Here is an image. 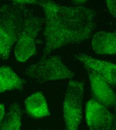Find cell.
<instances>
[{
	"label": "cell",
	"mask_w": 116,
	"mask_h": 130,
	"mask_svg": "<svg viewBox=\"0 0 116 130\" xmlns=\"http://www.w3.org/2000/svg\"><path fill=\"white\" fill-rule=\"evenodd\" d=\"M40 6L45 17L43 57L61 47L81 44L95 31L97 14L91 9L61 6L51 0L45 1Z\"/></svg>",
	"instance_id": "obj_1"
},
{
	"label": "cell",
	"mask_w": 116,
	"mask_h": 130,
	"mask_svg": "<svg viewBox=\"0 0 116 130\" xmlns=\"http://www.w3.org/2000/svg\"><path fill=\"white\" fill-rule=\"evenodd\" d=\"M33 12L27 5L4 4L0 7V58L7 60L26 17Z\"/></svg>",
	"instance_id": "obj_2"
},
{
	"label": "cell",
	"mask_w": 116,
	"mask_h": 130,
	"mask_svg": "<svg viewBox=\"0 0 116 130\" xmlns=\"http://www.w3.org/2000/svg\"><path fill=\"white\" fill-rule=\"evenodd\" d=\"M25 74L41 83L73 79L75 77V74L67 67L59 56L43 57L37 63L28 67Z\"/></svg>",
	"instance_id": "obj_3"
},
{
	"label": "cell",
	"mask_w": 116,
	"mask_h": 130,
	"mask_svg": "<svg viewBox=\"0 0 116 130\" xmlns=\"http://www.w3.org/2000/svg\"><path fill=\"white\" fill-rule=\"evenodd\" d=\"M45 19L31 13L25 19L15 47L18 61L25 62L37 53V40L41 32Z\"/></svg>",
	"instance_id": "obj_4"
},
{
	"label": "cell",
	"mask_w": 116,
	"mask_h": 130,
	"mask_svg": "<svg viewBox=\"0 0 116 130\" xmlns=\"http://www.w3.org/2000/svg\"><path fill=\"white\" fill-rule=\"evenodd\" d=\"M84 89L83 82L71 81L69 83L63 111L67 130H78L81 123Z\"/></svg>",
	"instance_id": "obj_5"
},
{
	"label": "cell",
	"mask_w": 116,
	"mask_h": 130,
	"mask_svg": "<svg viewBox=\"0 0 116 130\" xmlns=\"http://www.w3.org/2000/svg\"><path fill=\"white\" fill-rule=\"evenodd\" d=\"M86 119L91 130H113L114 128L115 120L114 115L106 106L95 99L87 103Z\"/></svg>",
	"instance_id": "obj_6"
},
{
	"label": "cell",
	"mask_w": 116,
	"mask_h": 130,
	"mask_svg": "<svg viewBox=\"0 0 116 130\" xmlns=\"http://www.w3.org/2000/svg\"><path fill=\"white\" fill-rule=\"evenodd\" d=\"M86 69L95 100L108 108L115 106L116 95L110 84L92 70L88 68Z\"/></svg>",
	"instance_id": "obj_7"
},
{
	"label": "cell",
	"mask_w": 116,
	"mask_h": 130,
	"mask_svg": "<svg viewBox=\"0 0 116 130\" xmlns=\"http://www.w3.org/2000/svg\"><path fill=\"white\" fill-rule=\"evenodd\" d=\"M75 57L83 63L85 67L94 71L110 85H116V65L109 62L93 58L82 53H78L75 56Z\"/></svg>",
	"instance_id": "obj_8"
},
{
	"label": "cell",
	"mask_w": 116,
	"mask_h": 130,
	"mask_svg": "<svg viewBox=\"0 0 116 130\" xmlns=\"http://www.w3.org/2000/svg\"><path fill=\"white\" fill-rule=\"evenodd\" d=\"M92 45L95 52L98 55H115L116 32L107 31L96 32L93 36Z\"/></svg>",
	"instance_id": "obj_9"
},
{
	"label": "cell",
	"mask_w": 116,
	"mask_h": 130,
	"mask_svg": "<svg viewBox=\"0 0 116 130\" xmlns=\"http://www.w3.org/2000/svg\"><path fill=\"white\" fill-rule=\"evenodd\" d=\"M25 105L27 113L33 118L41 119L50 115L46 99L40 92H37L28 98Z\"/></svg>",
	"instance_id": "obj_10"
},
{
	"label": "cell",
	"mask_w": 116,
	"mask_h": 130,
	"mask_svg": "<svg viewBox=\"0 0 116 130\" xmlns=\"http://www.w3.org/2000/svg\"><path fill=\"white\" fill-rule=\"evenodd\" d=\"M25 82L11 67H0V93L8 91L22 90Z\"/></svg>",
	"instance_id": "obj_11"
},
{
	"label": "cell",
	"mask_w": 116,
	"mask_h": 130,
	"mask_svg": "<svg viewBox=\"0 0 116 130\" xmlns=\"http://www.w3.org/2000/svg\"><path fill=\"white\" fill-rule=\"evenodd\" d=\"M22 109L18 104H12L8 113L4 118L0 130H20L22 126Z\"/></svg>",
	"instance_id": "obj_12"
},
{
	"label": "cell",
	"mask_w": 116,
	"mask_h": 130,
	"mask_svg": "<svg viewBox=\"0 0 116 130\" xmlns=\"http://www.w3.org/2000/svg\"><path fill=\"white\" fill-rule=\"evenodd\" d=\"M14 3L26 5H39V6L45 0H8Z\"/></svg>",
	"instance_id": "obj_13"
},
{
	"label": "cell",
	"mask_w": 116,
	"mask_h": 130,
	"mask_svg": "<svg viewBox=\"0 0 116 130\" xmlns=\"http://www.w3.org/2000/svg\"><path fill=\"white\" fill-rule=\"evenodd\" d=\"M109 12L112 16L116 18V0H106Z\"/></svg>",
	"instance_id": "obj_14"
},
{
	"label": "cell",
	"mask_w": 116,
	"mask_h": 130,
	"mask_svg": "<svg viewBox=\"0 0 116 130\" xmlns=\"http://www.w3.org/2000/svg\"><path fill=\"white\" fill-rule=\"evenodd\" d=\"M5 112V106L3 104H0V127L4 118Z\"/></svg>",
	"instance_id": "obj_15"
},
{
	"label": "cell",
	"mask_w": 116,
	"mask_h": 130,
	"mask_svg": "<svg viewBox=\"0 0 116 130\" xmlns=\"http://www.w3.org/2000/svg\"><path fill=\"white\" fill-rule=\"evenodd\" d=\"M76 5H80L85 3L87 0H72Z\"/></svg>",
	"instance_id": "obj_16"
}]
</instances>
